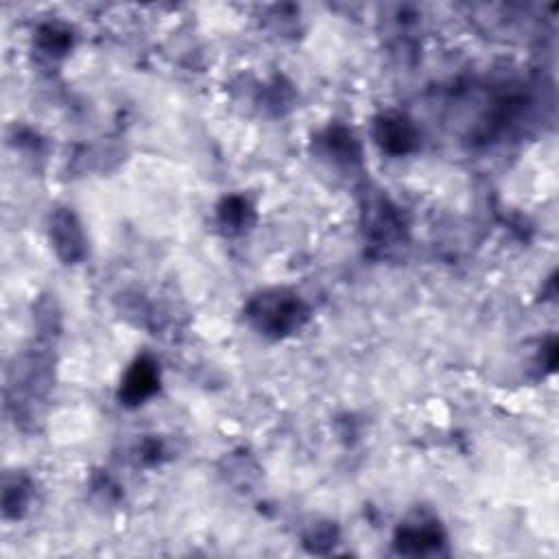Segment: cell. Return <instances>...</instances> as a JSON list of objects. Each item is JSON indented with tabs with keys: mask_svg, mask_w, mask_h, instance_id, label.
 <instances>
[{
	"mask_svg": "<svg viewBox=\"0 0 559 559\" xmlns=\"http://www.w3.org/2000/svg\"><path fill=\"white\" fill-rule=\"evenodd\" d=\"M51 239L55 243L57 254L62 256L66 263H75L86 252L83 247V234L77 219L73 217V212L59 210L53 214L51 221Z\"/></svg>",
	"mask_w": 559,
	"mask_h": 559,
	"instance_id": "2",
	"label": "cell"
},
{
	"mask_svg": "<svg viewBox=\"0 0 559 559\" xmlns=\"http://www.w3.org/2000/svg\"><path fill=\"white\" fill-rule=\"evenodd\" d=\"M29 503V487L18 477L5 479L3 485V511L7 518H20Z\"/></svg>",
	"mask_w": 559,
	"mask_h": 559,
	"instance_id": "6",
	"label": "cell"
},
{
	"mask_svg": "<svg viewBox=\"0 0 559 559\" xmlns=\"http://www.w3.org/2000/svg\"><path fill=\"white\" fill-rule=\"evenodd\" d=\"M376 138L389 153H407L415 145V129L400 114H385L376 125Z\"/></svg>",
	"mask_w": 559,
	"mask_h": 559,
	"instance_id": "4",
	"label": "cell"
},
{
	"mask_svg": "<svg viewBox=\"0 0 559 559\" xmlns=\"http://www.w3.org/2000/svg\"><path fill=\"white\" fill-rule=\"evenodd\" d=\"M439 544H442V535H439L435 525H426V522L407 525L398 533V549L402 553L420 555L431 549H437Z\"/></svg>",
	"mask_w": 559,
	"mask_h": 559,
	"instance_id": "5",
	"label": "cell"
},
{
	"mask_svg": "<svg viewBox=\"0 0 559 559\" xmlns=\"http://www.w3.org/2000/svg\"><path fill=\"white\" fill-rule=\"evenodd\" d=\"M249 317L267 335H284V332H291L300 326L304 306L295 295L273 291L256 297L252 308H249Z\"/></svg>",
	"mask_w": 559,
	"mask_h": 559,
	"instance_id": "1",
	"label": "cell"
},
{
	"mask_svg": "<svg viewBox=\"0 0 559 559\" xmlns=\"http://www.w3.org/2000/svg\"><path fill=\"white\" fill-rule=\"evenodd\" d=\"M158 383L160 376L156 363H151L149 359H140L132 365V370L127 372L123 380L121 398L125 400V404H140L142 400L156 394Z\"/></svg>",
	"mask_w": 559,
	"mask_h": 559,
	"instance_id": "3",
	"label": "cell"
}]
</instances>
